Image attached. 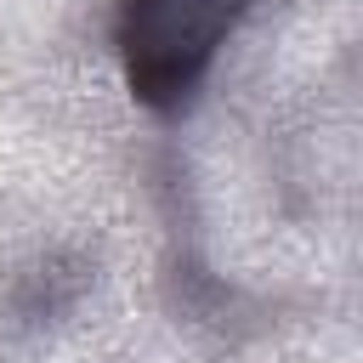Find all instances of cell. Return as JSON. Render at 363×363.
<instances>
[{
	"mask_svg": "<svg viewBox=\"0 0 363 363\" xmlns=\"http://www.w3.org/2000/svg\"><path fill=\"white\" fill-rule=\"evenodd\" d=\"M250 0H119V62L125 85L147 113H182L221 45L244 23Z\"/></svg>",
	"mask_w": 363,
	"mask_h": 363,
	"instance_id": "6da1fadb",
	"label": "cell"
}]
</instances>
